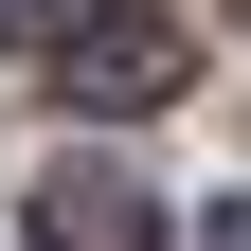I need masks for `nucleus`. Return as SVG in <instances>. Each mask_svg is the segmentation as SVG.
Instances as JSON below:
<instances>
[{
  "mask_svg": "<svg viewBox=\"0 0 251 251\" xmlns=\"http://www.w3.org/2000/svg\"><path fill=\"white\" fill-rule=\"evenodd\" d=\"M198 251H251V198H215V215H198Z\"/></svg>",
  "mask_w": 251,
  "mask_h": 251,
  "instance_id": "nucleus-4",
  "label": "nucleus"
},
{
  "mask_svg": "<svg viewBox=\"0 0 251 251\" xmlns=\"http://www.w3.org/2000/svg\"><path fill=\"white\" fill-rule=\"evenodd\" d=\"M36 233H54V251H162V215L126 198L108 162H54V198H36Z\"/></svg>",
  "mask_w": 251,
  "mask_h": 251,
  "instance_id": "nucleus-2",
  "label": "nucleus"
},
{
  "mask_svg": "<svg viewBox=\"0 0 251 251\" xmlns=\"http://www.w3.org/2000/svg\"><path fill=\"white\" fill-rule=\"evenodd\" d=\"M54 90H72V108H162V90H179V18L108 0V18H90V36L54 54Z\"/></svg>",
  "mask_w": 251,
  "mask_h": 251,
  "instance_id": "nucleus-1",
  "label": "nucleus"
},
{
  "mask_svg": "<svg viewBox=\"0 0 251 251\" xmlns=\"http://www.w3.org/2000/svg\"><path fill=\"white\" fill-rule=\"evenodd\" d=\"M90 18H108V0H0V36H18V54H72Z\"/></svg>",
  "mask_w": 251,
  "mask_h": 251,
  "instance_id": "nucleus-3",
  "label": "nucleus"
}]
</instances>
